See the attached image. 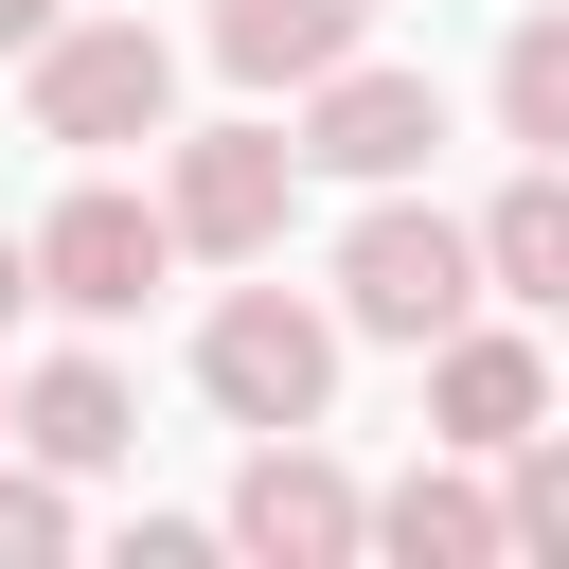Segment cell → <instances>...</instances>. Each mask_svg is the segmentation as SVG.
<instances>
[{
  "instance_id": "5bb4252c",
  "label": "cell",
  "mask_w": 569,
  "mask_h": 569,
  "mask_svg": "<svg viewBox=\"0 0 569 569\" xmlns=\"http://www.w3.org/2000/svg\"><path fill=\"white\" fill-rule=\"evenodd\" d=\"M498 533L569 569V427H516V445H498Z\"/></svg>"
},
{
  "instance_id": "3957f363",
  "label": "cell",
  "mask_w": 569,
  "mask_h": 569,
  "mask_svg": "<svg viewBox=\"0 0 569 569\" xmlns=\"http://www.w3.org/2000/svg\"><path fill=\"white\" fill-rule=\"evenodd\" d=\"M160 124H178V53L142 18H53L36 36V142L107 160V142H160Z\"/></svg>"
},
{
  "instance_id": "5b68a950",
  "label": "cell",
  "mask_w": 569,
  "mask_h": 569,
  "mask_svg": "<svg viewBox=\"0 0 569 569\" xmlns=\"http://www.w3.org/2000/svg\"><path fill=\"white\" fill-rule=\"evenodd\" d=\"M160 267H178V213L124 196V178H71V196L36 213V302H71V320H142Z\"/></svg>"
},
{
  "instance_id": "9c48e42d",
  "label": "cell",
  "mask_w": 569,
  "mask_h": 569,
  "mask_svg": "<svg viewBox=\"0 0 569 569\" xmlns=\"http://www.w3.org/2000/svg\"><path fill=\"white\" fill-rule=\"evenodd\" d=\"M0 445H36L53 480H107V462L142 445V409H124V373H107V356H36V373H18V427H0Z\"/></svg>"
},
{
  "instance_id": "e0dca14e",
  "label": "cell",
  "mask_w": 569,
  "mask_h": 569,
  "mask_svg": "<svg viewBox=\"0 0 569 569\" xmlns=\"http://www.w3.org/2000/svg\"><path fill=\"white\" fill-rule=\"evenodd\" d=\"M53 18H71V0H0V53H36V36H53Z\"/></svg>"
},
{
  "instance_id": "ba28073f",
  "label": "cell",
  "mask_w": 569,
  "mask_h": 569,
  "mask_svg": "<svg viewBox=\"0 0 569 569\" xmlns=\"http://www.w3.org/2000/svg\"><path fill=\"white\" fill-rule=\"evenodd\" d=\"M516 427H551V356H533L516 320H445V338H427V445L498 462Z\"/></svg>"
},
{
  "instance_id": "9a60e30c",
  "label": "cell",
  "mask_w": 569,
  "mask_h": 569,
  "mask_svg": "<svg viewBox=\"0 0 569 569\" xmlns=\"http://www.w3.org/2000/svg\"><path fill=\"white\" fill-rule=\"evenodd\" d=\"M53 551H71V480L18 445V462H0V569H53Z\"/></svg>"
},
{
  "instance_id": "ac0fdd59",
  "label": "cell",
  "mask_w": 569,
  "mask_h": 569,
  "mask_svg": "<svg viewBox=\"0 0 569 569\" xmlns=\"http://www.w3.org/2000/svg\"><path fill=\"white\" fill-rule=\"evenodd\" d=\"M0 427H18V391H0Z\"/></svg>"
},
{
  "instance_id": "30bf717a",
  "label": "cell",
  "mask_w": 569,
  "mask_h": 569,
  "mask_svg": "<svg viewBox=\"0 0 569 569\" xmlns=\"http://www.w3.org/2000/svg\"><path fill=\"white\" fill-rule=\"evenodd\" d=\"M338 53H373V0H213V71L231 89H320Z\"/></svg>"
},
{
  "instance_id": "4fadbf2b",
  "label": "cell",
  "mask_w": 569,
  "mask_h": 569,
  "mask_svg": "<svg viewBox=\"0 0 569 569\" xmlns=\"http://www.w3.org/2000/svg\"><path fill=\"white\" fill-rule=\"evenodd\" d=\"M498 142L569 160V0H533V18L498 36Z\"/></svg>"
},
{
  "instance_id": "7a4b0ae2",
  "label": "cell",
  "mask_w": 569,
  "mask_h": 569,
  "mask_svg": "<svg viewBox=\"0 0 569 569\" xmlns=\"http://www.w3.org/2000/svg\"><path fill=\"white\" fill-rule=\"evenodd\" d=\"M196 391H213L231 427H320V409H338V302L231 284V302L196 320Z\"/></svg>"
},
{
  "instance_id": "7c38bea8",
  "label": "cell",
  "mask_w": 569,
  "mask_h": 569,
  "mask_svg": "<svg viewBox=\"0 0 569 569\" xmlns=\"http://www.w3.org/2000/svg\"><path fill=\"white\" fill-rule=\"evenodd\" d=\"M373 551H409V569H480V551H516V533H498V480L445 445V462H409V480L373 498Z\"/></svg>"
},
{
  "instance_id": "2e32d148",
  "label": "cell",
  "mask_w": 569,
  "mask_h": 569,
  "mask_svg": "<svg viewBox=\"0 0 569 569\" xmlns=\"http://www.w3.org/2000/svg\"><path fill=\"white\" fill-rule=\"evenodd\" d=\"M18 302H36V231H0V320H18Z\"/></svg>"
},
{
  "instance_id": "8992f818",
  "label": "cell",
  "mask_w": 569,
  "mask_h": 569,
  "mask_svg": "<svg viewBox=\"0 0 569 569\" xmlns=\"http://www.w3.org/2000/svg\"><path fill=\"white\" fill-rule=\"evenodd\" d=\"M231 551H267V569H338V551H373V498L320 462V427H249V462H231V516H213Z\"/></svg>"
},
{
  "instance_id": "277c9868",
  "label": "cell",
  "mask_w": 569,
  "mask_h": 569,
  "mask_svg": "<svg viewBox=\"0 0 569 569\" xmlns=\"http://www.w3.org/2000/svg\"><path fill=\"white\" fill-rule=\"evenodd\" d=\"M284 196H302V142H284V124H196V142L160 160V213H178L196 267H267V249H284Z\"/></svg>"
},
{
  "instance_id": "52a82bcc",
  "label": "cell",
  "mask_w": 569,
  "mask_h": 569,
  "mask_svg": "<svg viewBox=\"0 0 569 569\" xmlns=\"http://www.w3.org/2000/svg\"><path fill=\"white\" fill-rule=\"evenodd\" d=\"M445 160V89L427 71H391V53H338L320 89H302V178H427Z\"/></svg>"
},
{
  "instance_id": "6da1fadb",
  "label": "cell",
  "mask_w": 569,
  "mask_h": 569,
  "mask_svg": "<svg viewBox=\"0 0 569 569\" xmlns=\"http://www.w3.org/2000/svg\"><path fill=\"white\" fill-rule=\"evenodd\" d=\"M480 320V213H427L409 178H373V213L338 231V338H445Z\"/></svg>"
},
{
  "instance_id": "8fae6325",
  "label": "cell",
  "mask_w": 569,
  "mask_h": 569,
  "mask_svg": "<svg viewBox=\"0 0 569 569\" xmlns=\"http://www.w3.org/2000/svg\"><path fill=\"white\" fill-rule=\"evenodd\" d=\"M480 284L533 302V320H569V160H516L480 196Z\"/></svg>"
}]
</instances>
